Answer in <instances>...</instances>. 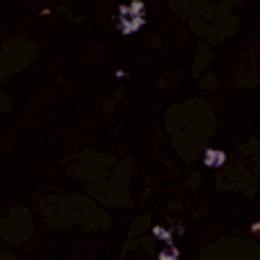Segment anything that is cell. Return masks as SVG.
<instances>
[{
  "label": "cell",
  "mask_w": 260,
  "mask_h": 260,
  "mask_svg": "<svg viewBox=\"0 0 260 260\" xmlns=\"http://www.w3.org/2000/svg\"><path fill=\"white\" fill-rule=\"evenodd\" d=\"M203 164L206 166H213V169H219V166L226 164V154L221 148H206V154H203Z\"/></svg>",
  "instance_id": "cell-2"
},
{
  "label": "cell",
  "mask_w": 260,
  "mask_h": 260,
  "mask_svg": "<svg viewBox=\"0 0 260 260\" xmlns=\"http://www.w3.org/2000/svg\"><path fill=\"white\" fill-rule=\"evenodd\" d=\"M201 89H206V91H208V89H216V75H213V73H208L206 78L201 81Z\"/></svg>",
  "instance_id": "cell-8"
},
{
  "label": "cell",
  "mask_w": 260,
  "mask_h": 260,
  "mask_svg": "<svg viewBox=\"0 0 260 260\" xmlns=\"http://www.w3.org/2000/svg\"><path fill=\"white\" fill-rule=\"evenodd\" d=\"M250 229H252V234H257V237H260V221H255Z\"/></svg>",
  "instance_id": "cell-11"
},
{
  "label": "cell",
  "mask_w": 260,
  "mask_h": 260,
  "mask_svg": "<svg viewBox=\"0 0 260 260\" xmlns=\"http://www.w3.org/2000/svg\"><path fill=\"white\" fill-rule=\"evenodd\" d=\"M177 257H180V252H177L175 244H166V247L159 252V260H177Z\"/></svg>",
  "instance_id": "cell-5"
},
{
  "label": "cell",
  "mask_w": 260,
  "mask_h": 260,
  "mask_svg": "<svg viewBox=\"0 0 260 260\" xmlns=\"http://www.w3.org/2000/svg\"><path fill=\"white\" fill-rule=\"evenodd\" d=\"M185 185H188V188H198V185H201V175H193Z\"/></svg>",
  "instance_id": "cell-9"
},
{
  "label": "cell",
  "mask_w": 260,
  "mask_h": 260,
  "mask_svg": "<svg viewBox=\"0 0 260 260\" xmlns=\"http://www.w3.org/2000/svg\"><path fill=\"white\" fill-rule=\"evenodd\" d=\"M0 260H13V252H6V250H3V252H0Z\"/></svg>",
  "instance_id": "cell-10"
},
{
  "label": "cell",
  "mask_w": 260,
  "mask_h": 260,
  "mask_svg": "<svg viewBox=\"0 0 260 260\" xmlns=\"http://www.w3.org/2000/svg\"><path fill=\"white\" fill-rule=\"evenodd\" d=\"M146 226H148V216H141V219H138V221H135V226H133V229H130V237H133V239H135V237H138V234H141V232H143V229H146Z\"/></svg>",
  "instance_id": "cell-7"
},
{
  "label": "cell",
  "mask_w": 260,
  "mask_h": 260,
  "mask_svg": "<svg viewBox=\"0 0 260 260\" xmlns=\"http://www.w3.org/2000/svg\"><path fill=\"white\" fill-rule=\"evenodd\" d=\"M0 237H6L13 244L29 239L32 237V219H29V213L24 208H13L8 213V219H3V224H0Z\"/></svg>",
  "instance_id": "cell-1"
},
{
  "label": "cell",
  "mask_w": 260,
  "mask_h": 260,
  "mask_svg": "<svg viewBox=\"0 0 260 260\" xmlns=\"http://www.w3.org/2000/svg\"><path fill=\"white\" fill-rule=\"evenodd\" d=\"M208 57H211V55H208V50H206V47H201V55H198L195 65H193V73H198V70H201V68L208 63Z\"/></svg>",
  "instance_id": "cell-6"
},
{
  "label": "cell",
  "mask_w": 260,
  "mask_h": 260,
  "mask_svg": "<svg viewBox=\"0 0 260 260\" xmlns=\"http://www.w3.org/2000/svg\"><path fill=\"white\" fill-rule=\"evenodd\" d=\"M146 24V16H138V19H120V32L122 34H138Z\"/></svg>",
  "instance_id": "cell-3"
},
{
  "label": "cell",
  "mask_w": 260,
  "mask_h": 260,
  "mask_svg": "<svg viewBox=\"0 0 260 260\" xmlns=\"http://www.w3.org/2000/svg\"><path fill=\"white\" fill-rule=\"evenodd\" d=\"M151 237H154V239H161L164 244H172V234L166 232L164 226H154V229H151Z\"/></svg>",
  "instance_id": "cell-4"
}]
</instances>
